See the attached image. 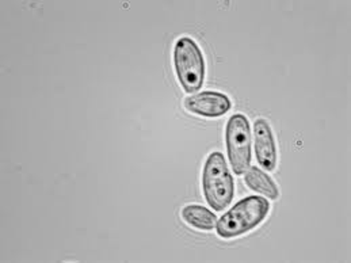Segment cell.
I'll return each instance as SVG.
<instances>
[{"label": "cell", "mask_w": 351, "mask_h": 263, "mask_svg": "<svg viewBox=\"0 0 351 263\" xmlns=\"http://www.w3.org/2000/svg\"><path fill=\"white\" fill-rule=\"evenodd\" d=\"M184 108L193 114L216 118L227 114L232 108V102L227 95L221 92L204 91L189 97L184 101Z\"/></svg>", "instance_id": "5"}, {"label": "cell", "mask_w": 351, "mask_h": 263, "mask_svg": "<svg viewBox=\"0 0 351 263\" xmlns=\"http://www.w3.org/2000/svg\"><path fill=\"white\" fill-rule=\"evenodd\" d=\"M254 147L258 163L266 171H273L277 166V147L274 134L266 120L254 123Z\"/></svg>", "instance_id": "6"}, {"label": "cell", "mask_w": 351, "mask_h": 263, "mask_svg": "<svg viewBox=\"0 0 351 263\" xmlns=\"http://www.w3.org/2000/svg\"><path fill=\"white\" fill-rule=\"evenodd\" d=\"M182 218L191 227L201 231H212L217 217L209 209L201 205H187L182 209Z\"/></svg>", "instance_id": "8"}, {"label": "cell", "mask_w": 351, "mask_h": 263, "mask_svg": "<svg viewBox=\"0 0 351 263\" xmlns=\"http://www.w3.org/2000/svg\"><path fill=\"white\" fill-rule=\"evenodd\" d=\"M202 189L206 202L215 210H224L234 199V178L221 152H212L202 171Z\"/></svg>", "instance_id": "2"}, {"label": "cell", "mask_w": 351, "mask_h": 263, "mask_svg": "<svg viewBox=\"0 0 351 263\" xmlns=\"http://www.w3.org/2000/svg\"><path fill=\"white\" fill-rule=\"evenodd\" d=\"M244 181L250 189L263 195L265 197L277 199L280 196L276 182L267 174H265L261 168H258L255 166L248 167V170L244 175Z\"/></svg>", "instance_id": "7"}, {"label": "cell", "mask_w": 351, "mask_h": 263, "mask_svg": "<svg viewBox=\"0 0 351 263\" xmlns=\"http://www.w3.org/2000/svg\"><path fill=\"white\" fill-rule=\"evenodd\" d=\"M174 66L180 86L186 92L198 91L205 80V60L197 42L189 37L176 41Z\"/></svg>", "instance_id": "3"}, {"label": "cell", "mask_w": 351, "mask_h": 263, "mask_svg": "<svg viewBox=\"0 0 351 263\" xmlns=\"http://www.w3.org/2000/svg\"><path fill=\"white\" fill-rule=\"evenodd\" d=\"M227 151L236 175H241L251 164V128L245 116L234 114L226 129Z\"/></svg>", "instance_id": "4"}, {"label": "cell", "mask_w": 351, "mask_h": 263, "mask_svg": "<svg viewBox=\"0 0 351 263\" xmlns=\"http://www.w3.org/2000/svg\"><path fill=\"white\" fill-rule=\"evenodd\" d=\"M269 210L270 203L266 198H244L217 221V235L223 239H232L247 234L266 218Z\"/></svg>", "instance_id": "1"}]
</instances>
